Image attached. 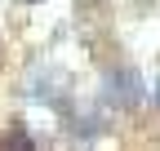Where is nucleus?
Returning <instances> with one entry per match:
<instances>
[{"mask_svg":"<svg viewBox=\"0 0 160 151\" xmlns=\"http://www.w3.org/2000/svg\"><path fill=\"white\" fill-rule=\"evenodd\" d=\"M27 5H40V0H27Z\"/></svg>","mask_w":160,"mask_h":151,"instance_id":"f03ea898","label":"nucleus"},{"mask_svg":"<svg viewBox=\"0 0 160 151\" xmlns=\"http://www.w3.org/2000/svg\"><path fill=\"white\" fill-rule=\"evenodd\" d=\"M0 151H36V142L27 138L22 124H13V129H5V134H0Z\"/></svg>","mask_w":160,"mask_h":151,"instance_id":"f257e3e1","label":"nucleus"}]
</instances>
